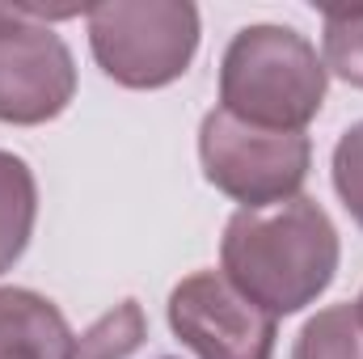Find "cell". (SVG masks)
I'll return each instance as SVG.
<instances>
[{
  "label": "cell",
  "mask_w": 363,
  "mask_h": 359,
  "mask_svg": "<svg viewBox=\"0 0 363 359\" xmlns=\"http://www.w3.org/2000/svg\"><path fill=\"white\" fill-rule=\"evenodd\" d=\"M220 270L271 317L313 304L338 270V228L308 194L241 207L220 241Z\"/></svg>",
  "instance_id": "6da1fadb"
},
{
  "label": "cell",
  "mask_w": 363,
  "mask_h": 359,
  "mask_svg": "<svg viewBox=\"0 0 363 359\" xmlns=\"http://www.w3.org/2000/svg\"><path fill=\"white\" fill-rule=\"evenodd\" d=\"M325 89V60L291 26H245L220 60V110L267 131H304Z\"/></svg>",
  "instance_id": "7a4b0ae2"
},
{
  "label": "cell",
  "mask_w": 363,
  "mask_h": 359,
  "mask_svg": "<svg viewBox=\"0 0 363 359\" xmlns=\"http://www.w3.org/2000/svg\"><path fill=\"white\" fill-rule=\"evenodd\" d=\"M85 21L97 68L123 89L174 85L199 51V9L186 0H110Z\"/></svg>",
  "instance_id": "3957f363"
},
{
  "label": "cell",
  "mask_w": 363,
  "mask_h": 359,
  "mask_svg": "<svg viewBox=\"0 0 363 359\" xmlns=\"http://www.w3.org/2000/svg\"><path fill=\"white\" fill-rule=\"evenodd\" d=\"M199 161L207 182L241 207H271L300 194L313 144L304 131H267L216 106L199 127Z\"/></svg>",
  "instance_id": "277c9868"
},
{
  "label": "cell",
  "mask_w": 363,
  "mask_h": 359,
  "mask_svg": "<svg viewBox=\"0 0 363 359\" xmlns=\"http://www.w3.org/2000/svg\"><path fill=\"white\" fill-rule=\"evenodd\" d=\"M43 9L0 4V123L34 127L68 110L77 64Z\"/></svg>",
  "instance_id": "5b68a950"
},
{
  "label": "cell",
  "mask_w": 363,
  "mask_h": 359,
  "mask_svg": "<svg viewBox=\"0 0 363 359\" xmlns=\"http://www.w3.org/2000/svg\"><path fill=\"white\" fill-rule=\"evenodd\" d=\"M169 326L199 359H271L279 317L224 270H194L169 292Z\"/></svg>",
  "instance_id": "8992f818"
},
{
  "label": "cell",
  "mask_w": 363,
  "mask_h": 359,
  "mask_svg": "<svg viewBox=\"0 0 363 359\" xmlns=\"http://www.w3.org/2000/svg\"><path fill=\"white\" fill-rule=\"evenodd\" d=\"M77 334L55 300L30 287H0V359H72Z\"/></svg>",
  "instance_id": "52a82bcc"
},
{
  "label": "cell",
  "mask_w": 363,
  "mask_h": 359,
  "mask_svg": "<svg viewBox=\"0 0 363 359\" xmlns=\"http://www.w3.org/2000/svg\"><path fill=\"white\" fill-rule=\"evenodd\" d=\"M38 216V186L21 157L0 148V275L26 254Z\"/></svg>",
  "instance_id": "ba28073f"
},
{
  "label": "cell",
  "mask_w": 363,
  "mask_h": 359,
  "mask_svg": "<svg viewBox=\"0 0 363 359\" xmlns=\"http://www.w3.org/2000/svg\"><path fill=\"white\" fill-rule=\"evenodd\" d=\"M291 359H363L359 304H330L304 321Z\"/></svg>",
  "instance_id": "9c48e42d"
},
{
  "label": "cell",
  "mask_w": 363,
  "mask_h": 359,
  "mask_svg": "<svg viewBox=\"0 0 363 359\" xmlns=\"http://www.w3.org/2000/svg\"><path fill=\"white\" fill-rule=\"evenodd\" d=\"M148 326H144V309L135 300H123L118 309H110L101 321H93L89 330L77 338L72 359H127L144 343Z\"/></svg>",
  "instance_id": "30bf717a"
},
{
  "label": "cell",
  "mask_w": 363,
  "mask_h": 359,
  "mask_svg": "<svg viewBox=\"0 0 363 359\" xmlns=\"http://www.w3.org/2000/svg\"><path fill=\"white\" fill-rule=\"evenodd\" d=\"M325 72L342 77L347 85L363 89V4H347V9H325Z\"/></svg>",
  "instance_id": "8fae6325"
},
{
  "label": "cell",
  "mask_w": 363,
  "mask_h": 359,
  "mask_svg": "<svg viewBox=\"0 0 363 359\" xmlns=\"http://www.w3.org/2000/svg\"><path fill=\"white\" fill-rule=\"evenodd\" d=\"M334 190L347 203L351 220L363 228V123L347 127L334 144Z\"/></svg>",
  "instance_id": "7c38bea8"
},
{
  "label": "cell",
  "mask_w": 363,
  "mask_h": 359,
  "mask_svg": "<svg viewBox=\"0 0 363 359\" xmlns=\"http://www.w3.org/2000/svg\"><path fill=\"white\" fill-rule=\"evenodd\" d=\"M355 304H359V317H363V292H359V300H355Z\"/></svg>",
  "instance_id": "4fadbf2b"
}]
</instances>
